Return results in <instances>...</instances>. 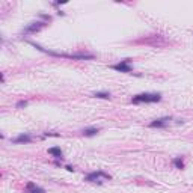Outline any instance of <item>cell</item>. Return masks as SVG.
<instances>
[{
  "label": "cell",
  "instance_id": "obj_13",
  "mask_svg": "<svg viewBox=\"0 0 193 193\" xmlns=\"http://www.w3.org/2000/svg\"><path fill=\"white\" fill-rule=\"evenodd\" d=\"M26 106H27V101H18V103H17V109L26 107Z\"/></svg>",
  "mask_w": 193,
  "mask_h": 193
},
{
  "label": "cell",
  "instance_id": "obj_11",
  "mask_svg": "<svg viewBox=\"0 0 193 193\" xmlns=\"http://www.w3.org/2000/svg\"><path fill=\"white\" fill-rule=\"evenodd\" d=\"M174 166L177 167V169H184V161H183V158H180V157H177V158H174Z\"/></svg>",
  "mask_w": 193,
  "mask_h": 193
},
{
  "label": "cell",
  "instance_id": "obj_7",
  "mask_svg": "<svg viewBox=\"0 0 193 193\" xmlns=\"http://www.w3.org/2000/svg\"><path fill=\"white\" fill-rule=\"evenodd\" d=\"M26 192H27V193H45V190H44L42 187L36 186V184L32 183V181L27 183V186H26Z\"/></svg>",
  "mask_w": 193,
  "mask_h": 193
},
{
  "label": "cell",
  "instance_id": "obj_14",
  "mask_svg": "<svg viewBox=\"0 0 193 193\" xmlns=\"http://www.w3.org/2000/svg\"><path fill=\"white\" fill-rule=\"evenodd\" d=\"M66 171H68V172H74V169H72L71 166H66Z\"/></svg>",
  "mask_w": 193,
  "mask_h": 193
},
{
  "label": "cell",
  "instance_id": "obj_5",
  "mask_svg": "<svg viewBox=\"0 0 193 193\" xmlns=\"http://www.w3.org/2000/svg\"><path fill=\"white\" fill-rule=\"evenodd\" d=\"M112 69H115V71H119V72H127V74H130V72L133 71V69H131V66H130V59L121 60L119 63H116V65H112Z\"/></svg>",
  "mask_w": 193,
  "mask_h": 193
},
{
  "label": "cell",
  "instance_id": "obj_1",
  "mask_svg": "<svg viewBox=\"0 0 193 193\" xmlns=\"http://www.w3.org/2000/svg\"><path fill=\"white\" fill-rule=\"evenodd\" d=\"M32 47H35L36 50L42 52V53H47L50 56H56V57H66V59H72V60H91L94 59V55H89V53H72V55H66V53H57V52H52V50H47L42 45L36 44V42H29Z\"/></svg>",
  "mask_w": 193,
  "mask_h": 193
},
{
  "label": "cell",
  "instance_id": "obj_10",
  "mask_svg": "<svg viewBox=\"0 0 193 193\" xmlns=\"http://www.w3.org/2000/svg\"><path fill=\"white\" fill-rule=\"evenodd\" d=\"M98 131H100V128H98V127H88V128H85V130H83V134H85V136H88V137H91V136H95Z\"/></svg>",
  "mask_w": 193,
  "mask_h": 193
},
{
  "label": "cell",
  "instance_id": "obj_12",
  "mask_svg": "<svg viewBox=\"0 0 193 193\" xmlns=\"http://www.w3.org/2000/svg\"><path fill=\"white\" fill-rule=\"evenodd\" d=\"M94 96H96V98H103V100H109L110 98V94L109 92H95Z\"/></svg>",
  "mask_w": 193,
  "mask_h": 193
},
{
  "label": "cell",
  "instance_id": "obj_4",
  "mask_svg": "<svg viewBox=\"0 0 193 193\" xmlns=\"http://www.w3.org/2000/svg\"><path fill=\"white\" fill-rule=\"evenodd\" d=\"M106 180V181H110L112 180V177L109 175V174H106L104 171H96V172H91L89 175H86L85 177V181H88V183H98V184H101V181L100 180Z\"/></svg>",
  "mask_w": 193,
  "mask_h": 193
},
{
  "label": "cell",
  "instance_id": "obj_8",
  "mask_svg": "<svg viewBox=\"0 0 193 193\" xmlns=\"http://www.w3.org/2000/svg\"><path fill=\"white\" fill-rule=\"evenodd\" d=\"M11 142L12 143H29V142H32V137L29 134H20L18 137L12 139Z\"/></svg>",
  "mask_w": 193,
  "mask_h": 193
},
{
  "label": "cell",
  "instance_id": "obj_2",
  "mask_svg": "<svg viewBox=\"0 0 193 193\" xmlns=\"http://www.w3.org/2000/svg\"><path fill=\"white\" fill-rule=\"evenodd\" d=\"M161 100V94L160 92H143V94H137L131 98L133 104H142V103H158Z\"/></svg>",
  "mask_w": 193,
  "mask_h": 193
},
{
  "label": "cell",
  "instance_id": "obj_9",
  "mask_svg": "<svg viewBox=\"0 0 193 193\" xmlns=\"http://www.w3.org/2000/svg\"><path fill=\"white\" fill-rule=\"evenodd\" d=\"M48 154H50V155H55V157H57V158H62V155H63V152H62L60 147H53V148H48Z\"/></svg>",
  "mask_w": 193,
  "mask_h": 193
},
{
  "label": "cell",
  "instance_id": "obj_6",
  "mask_svg": "<svg viewBox=\"0 0 193 193\" xmlns=\"http://www.w3.org/2000/svg\"><path fill=\"white\" fill-rule=\"evenodd\" d=\"M172 121L171 116H164V118H158L155 121H152V122L150 124L151 128H164L166 125H169V122Z\"/></svg>",
  "mask_w": 193,
  "mask_h": 193
},
{
  "label": "cell",
  "instance_id": "obj_3",
  "mask_svg": "<svg viewBox=\"0 0 193 193\" xmlns=\"http://www.w3.org/2000/svg\"><path fill=\"white\" fill-rule=\"evenodd\" d=\"M45 24H47L45 21H33V23L27 24V26L21 30V35H23V36H26V35H33V33L42 30V29L45 27Z\"/></svg>",
  "mask_w": 193,
  "mask_h": 193
}]
</instances>
